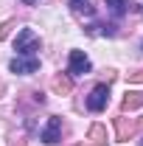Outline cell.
<instances>
[{"instance_id":"cell-2","label":"cell","mask_w":143,"mask_h":146,"mask_svg":"<svg viewBox=\"0 0 143 146\" xmlns=\"http://www.w3.org/2000/svg\"><path fill=\"white\" fill-rule=\"evenodd\" d=\"M109 104V84L104 82V84H95L93 87V93L87 96V110L90 112H101V110H107Z\"/></svg>"},{"instance_id":"cell-8","label":"cell","mask_w":143,"mask_h":146,"mask_svg":"<svg viewBox=\"0 0 143 146\" xmlns=\"http://www.w3.org/2000/svg\"><path fill=\"white\" fill-rule=\"evenodd\" d=\"M84 31H87V34H95V36H115L118 34V25H115V23H93Z\"/></svg>"},{"instance_id":"cell-5","label":"cell","mask_w":143,"mask_h":146,"mask_svg":"<svg viewBox=\"0 0 143 146\" xmlns=\"http://www.w3.org/2000/svg\"><path fill=\"white\" fill-rule=\"evenodd\" d=\"M9 70L20 73V76L36 73V70H39V59H36V56H14V59L9 62Z\"/></svg>"},{"instance_id":"cell-16","label":"cell","mask_w":143,"mask_h":146,"mask_svg":"<svg viewBox=\"0 0 143 146\" xmlns=\"http://www.w3.org/2000/svg\"><path fill=\"white\" fill-rule=\"evenodd\" d=\"M3 93H6V84H3V79H0V98H3Z\"/></svg>"},{"instance_id":"cell-14","label":"cell","mask_w":143,"mask_h":146,"mask_svg":"<svg viewBox=\"0 0 143 146\" xmlns=\"http://www.w3.org/2000/svg\"><path fill=\"white\" fill-rule=\"evenodd\" d=\"M129 82H138V84H140V82H143V70H135V73H129Z\"/></svg>"},{"instance_id":"cell-3","label":"cell","mask_w":143,"mask_h":146,"mask_svg":"<svg viewBox=\"0 0 143 146\" xmlns=\"http://www.w3.org/2000/svg\"><path fill=\"white\" fill-rule=\"evenodd\" d=\"M62 118H59V115H51V118H48V124H45V127H42V132H39V141H42V143H59V141H62Z\"/></svg>"},{"instance_id":"cell-10","label":"cell","mask_w":143,"mask_h":146,"mask_svg":"<svg viewBox=\"0 0 143 146\" xmlns=\"http://www.w3.org/2000/svg\"><path fill=\"white\" fill-rule=\"evenodd\" d=\"M107 9L112 11V17H124L129 11V0H107Z\"/></svg>"},{"instance_id":"cell-15","label":"cell","mask_w":143,"mask_h":146,"mask_svg":"<svg viewBox=\"0 0 143 146\" xmlns=\"http://www.w3.org/2000/svg\"><path fill=\"white\" fill-rule=\"evenodd\" d=\"M11 146H28L25 141H11Z\"/></svg>"},{"instance_id":"cell-13","label":"cell","mask_w":143,"mask_h":146,"mask_svg":"<svg viewBox=\"0 0 143 146\" xmlns=\"http://www.w3.org/2000/svg\"><path fill=\"white\" fill-rule=\"evenodd\" d=\"M14 25H17V23H14V20H6V23H3V25H0V39H6V36H9V31H11V28H14Z\"/></svg>"},{"instance_id":"cell-7","label":"cell","mask_w":143,"mask_h":146,"mask_svg":"<svg viewBox=\"0 0 143 146\" xmlns=\"http://www.w3.org/2000/svg\"><path fill=\"white\" fill-rule=\"evenodd\" d=\"M140 107H143V90H126L124 101H121V110L132 112V110H140Z\"/></svg>"},{"instance_id":"cell-11","label":"cell","mask_w":143,"mask_h":146,"mask_svg":"<svg viewBox=\"0 0 143 146\" xmlns=\"http://www.w3.org/2000/svg\"><path fill=\"white\" fill-rule=\"evenodd\" d=\"M54 90L62 93V96H68V93L73 90V82L68 79V76H56V79H54Z\"/></svg>"},{"instance_id":"cell-12","label":"cell","mask_w":143,"mask_h":146,"mask_svg":"<svg viewBox=\"0 0 143 146\" xmlns=\"http://www.w3.org/2000/svg\"><path fill=\"white\" fill-rule=\"evenodd\" d=\"M70 9L73 11H84V14H93V6L87 0H70Z\"/></svg>"},{"instance_id":"cell-6","label":"cell","mask_w":143,"mask_h":146,"mask_svg":"<svg viewBox=\"0 0 143 146\" xmlns=\"http://www.w3.org/2000/svg\"><path fill=\"white\" fill-rule=\"evenodd\" d=\"M138 127H140L138 121H129V118H124V115L115 118V135H118V141H129V138L138 132Z\"/></svg>"},{"instance_id":"cell-17","label":"cell","mask_w":143,"mask_h":146,"mask_svg":"<svg viewBox=\"0 0 143 146\" xmlns=\"http://www.w3.org/2000/svg\"><path fill=\"white\" fill-rule=\"evenodd\" d=\"M76 146H84V143H76Z\"/></svg>"},{"instance_id":"cell-1","label":"cell","mask_w":143,"mask_h":146,"mask_svg":"<svg viewBox=\"0 0 143 146\" xmlns=\"http://www.w3.org/2000/svg\"><path fill=\"white\" fill-rule=\"evenodd\" d=\"M39 36L31 31V28H23L17 34V39H14V51H17V56H36V51H39Z\"/></svg>"},{"instance_id":"cell-18","label":"cell","mask_w":143,"mask_h":146,"mask_svg":"<svg viewBox=\"0 0 143 146\" xmlns=\"http://www.w3.org/2000/svg\"><path fill=\"white\" fill-rule=\"evenodd\" d=\"M140 146H143V141H140Z\"/></svg>"},{"instance_id":"cell-4","label":"cell","mask_w":143,"mask_h":146,"mask_svg":"<svg viewBox=\"0 0 143 146\" xmlns=\"http://www.w3.org/2000/svg\"><path fill=\"white\" fill-rule=\"evenodd\" d=\"M93 70V65H90V59L84 51H70V59H68V73L70 76H87Z\"/></svg>"},{"instance_id":"cell-9","label":"cell","mask_w":143,"mask_h":146,"mask_svg":"<svg viewBox=\"0 0 143 146\" xmlns=\"http://www.w3.org/2000/svg\"><path fill=\"white\" fill-rule=\"evenodd\" d=\"M87 138H90L95 146H107V129L101 127V124H93L90 132H87Z\"/></svg>"}]
</instances>
